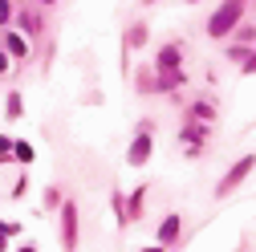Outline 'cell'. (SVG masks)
<instances>
[{
  "label": "cell",
  "mask_w": 256,
  "mask_h": 252,
  "mask_svg": "<svg viewBox=\"0 0 256 252\" xmlns=\"http://www.w3.org/2000/svg\"><path fill=\"white\" fill-rule=\"evenodd\" d=\"M0 20H8V0H0Z\"/></svg>",
  "instance_id": "7"
},
{
  "label": "cell",
  "mask_w": 256,
  "mask_h": 252,
  "mask_svg": "<svg viewBox=\"0 0 256 252\" xmlns=\"http://www.w3.org/2000/svg\"><path fill=\"white\" fill-rule=\"evenodd\" d=\"M12 228H4V224H0V248H4V236H8Z\"/></svg>",
  "instance_id": "8"
},
{
  "label": "cell",
  "mask_w": 256,
  "mask_h": 252,
  "mask_svg": "<svg viewBox=\"0 0 256 252\" xmlns=\"http://www.w3.org/2000/svg\"><path fill=\"white\" fill-rule=\"evenodd\" d=\"M146 154H150V138H138V142L130 146V163H142Z\"/></svg>",
  "instance_id": "4"
},
{
  "label": "cell",
  "mask_w": 256,
  "mask_h": 252,
  "mask_svg": "<svg viewBox=\"0 0 256 252\" xmlns=\"http://www.w3.org/2000/svg\"><path fill=\"white\" fill-rule=\"evenodd\" d=\"M74 228H78V216H74V208H66V244H70V248H74V240H78Z\"/></svg>",
  "instance_id": "5"
},
{
  "label": "cell",
  "mask_w": 256,
  "mask_h": 252,
  "mask_svg": "<svg viewBox=\"0 0 256 252\" xmlns=\"http://www.w3.org/2000/svg\"><path fill=\"white\" fill-rule=\"evenodd\" d=\"M4 70H8V57H4V53H0V74H4Z\"/></svg>",
  "instance_id": "9"
},
{
  "label": "cell",
  "mask_w": 256,
  "mask_h": 252,
  "mask_svg": "<svg viewBox=\"0 0 256 252\" xmlns=\"http://www.w3.org/2000/svg\"><path fill=\"white\" fill-rule=\"evenodd\" d=\"M175 61H179V53H175V49H163V66H167V70L175 66Z\"/></svg>",
  "instance_id": "6"
},
{
  "label": "cell",
  "mask_w": 256,
  "mask_h": 252,
  "mask_svg": "<svg viewBox=\"0 0 256 252\" xmlns=\"http://www.w3.org/2000/svg\"><path fill=\"white\" fill-rule=\"evenodd\" d=\"M240 12H244V0H228L216 16H212V24H208V33L212 37H228L232 28H236V20H240Z\"/></svg>",
  "instance_id": "1"
},
{
  "label": "cell",
  "mask_w": 256,
  "mask_h": 252,
  "mask_svg": "<svg viewBox=\"0 0 256 252\" xmlns=\"http://www.w3.org/2000/svg\"><path fill=\"white\" fill-rule=\"evenodd\" d=\"M248 167H252V159H240V163H236V171H232L228 179H224V183H220V196H228V192H232V187H236V183H240V179L248 175Z\"/></svg>",
  "instance_id": "2"
},
{
  "label": "cell",
  "mask_w": 256,
  "mask_h": 252,
  "mask_svg": "<svg viewBox=\"0 0 256 252\" xmlns=\"http://www.w3.org/2000/svg\"><path fill=\"white\" fill-rule=\"evenodd\" d=\"M146 252H158V248H146Z\"/></svg>",
  "instance_id": "10"
},
{
  "label": "cell",
  "mask_w": 256,
  "mask_h": 252,
  "mask_svg": "<svg viewBox=\"0 0 256 252\" xmlns=\"http://www.w3.org/2000/svg\"><path fill=\"white\" fill-rule=\"evenodd\" d=\"M175 232H179V220H175V216H167V220H163V228H158V240L171 244V240H175Z\"/></svg>",
  "instance_id": "3"
}]
</instances>
